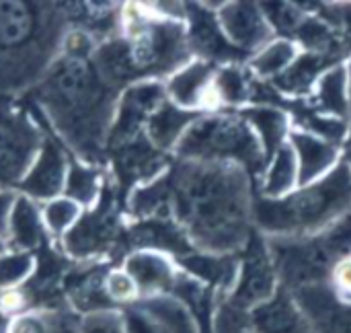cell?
Segmentation results:
<instances>
[{
  "label": "cell",
  "mask_w": 351,
  "mask_h": 333,
  "mask_svg": "<svg viewBox=\"0 0 351 333\" xmlns=\"http://www.w3.org/2000/svg\"><path fill=\"white\" fill-rule=\"evenodd\" d=\"M41 214L49 241L60 243L78 225L84 214V208L68 196H58L41 204Z\"/></svg>",
  "instance_id": "cell-28"
},
{
  "label": "cell",
  "mask_w": 351,
  "mask_h": 333,
  "mask_svg": "<svg viewBox=\"0 0 351 333\" xmlns=\"http://www.w3.org/2000/svg\"><path fill=\"white\" fill-rule=\"evenodd\" d=\"M290 146L298 161V187L319 181L339 165V146L306 130H292Z\"/></svg>",
  "instance_id": "cell-16"
},
{
  "label": "cell",
  "mask_w": 351,
  "mask_h": 333,
  "mask_svg": "<svg viewBox=\"0 0 351 333\" xmlns=\"http://www.w3.org/2000/svg\"><path fill=\"white\" fill-rule=\"evenodd\" d=\"M181 161L232 163L247 173L265 167V154L251 126L234 113L202 115L181 136L173 150Z\"/></svg>",
  "instance_id": "cell-5"
},
{
  "label": "cell",
  "mask_w": 351,
  "mask_h": 333,
  "mask_svg": "<svg viewBox=\"0 0 351 333\" xmlns=\"http://www.w3.org/2000/svg\"><path fill=\"white\" fill-rule=\"evenodd\" d=\"M280 288V280L276 274V266L267 247V241L253 231L245 260L239 268V278L234 288L224 297L232 307L249 313L255 307L267 303Z\"/></svg>",
  "instance_id": "cell-9"
},
{
  "label": "cell",
  "mask_w": 351,
  "mask_h": 333,
  "mask_svg": "<svg viewBox=\"0 0 351 333\" xmlns=\"http://www.w3.org/2000/svg\"><path fill=\"white\" fill-rule=\"evenodd\" d=\"M8 323H10V319L0 311V333H6L8 332Z\"/></svg>",
  "instance_id": "cell-40"
},
{
  "label": "cell",
  "mask_w": 351,
  "mask_h": 333,
  "mask_svg": "<svg viewBox=\"0 0 351 333\" xmlns=\"http://www.w3.org/2000/svg\"><path fill=\"white\" fill-rule=\"evenodd\" d=\"M8 249H10V247H8V241L0 235V255H2V253H6Z\"/></svg>",
  "instance_id": "cell-42"
},
{
  "label": "cell",
  "mask_w": 351,
  "mask_h": 333,
  "mask_svg": "<svg viewBox=\"0 0 351 333\" xmlns=\"http://www.w3.org/2000/svg\"><path fill=\"white\" fill-rule=\"evenodd\" d=\"M294 190H298V161L294 148L286 142L267 165L261 192L267 200H280Z\"/></svg>",
  "instance_id": "cell-27"
},
{
  "label": "cell",
  "mask_w": 351,
  "mask_h": 333,
  "mask_svg": "<svg viewBox=\"0 0 351 333\" xmlns=\"http://www.w3.org/2000/svg\"><path fill=\"white\" fill-rule=\"evenodd\" d=\"M187 37L191 49L202 54V60H234L243 56L222 33L218 19L204 10H187Z\"/></svg>",
  "instance_id": "cell-19"
},
{
  "label": "cell",
  "mask_w": 351,
  "mask_h": 333,
  "mask_svg": "<svg viewBox=\"0 0 351 333\" xmlns=\"http://www.w3.org/2000/svg\"><path fill=\"white\" fill-rule=\"evenodd\" d=\"M39 266V257L35 253L8 249L0 255V292L19 290L31 282Z\"/></svg>",
  "instance_id": "cell-30"
},
{
  "label": "cell",
  "mask_w": 351,
  "mask_h": 333,
  "mask_svg": "<svg viewBox=\"0 0 351 333\" xmlns=\"http://www.w3.org/2000/svg\"><path fill=\"white\" fill-rule=\"evenodd\" d=\"M298 54L300 51L292 39H274L253 56L249 68L257 78H267L271 82L298 58Z\"/></svg>",
  "instance_id": "cell-29"
},
{
  "label": "cell",
  "mask_w": 351,
  "mask_h": 333,
  "mask_svg": "<svg viewBox=\"0 0 351 333\" xmlns=\"http://www.w3.org/2000/svg\"><path fill=\"white\" fill-rule=\"evenodd\" d=\"M105 292L115 309H125L140 301V292L134 284V280L128 276L123 268H113L105 276Z\"/></svg>",
  "instance_id": "cell-32"
},
{
  "label": "cell",
  "mask_w": 351,
  "mask_h": 333,
  "mask_svg": "<svg viewBox=\"0 0 351 333\" xmlns=\"http://www.w3.org/2000/svg\"><path fill=\"white\" fill-rule=\"evenodd\" d=\"M78 333H125L121 311H99L84 315Z\"/></svg>",
  "instance_id": "cell-36"
},
{
  "label": "cell",
  "mask_w": 351,
  "mask_h": 333,
  "mask_svg": "<svg viewBox=\"0 0 351 333\" xmlns=\"http://www.w3.org/2000/svg\"><path fill=\"white\" fill-rule=\"evenodd\" d=\"M249 315V325L255 333H315L292 292L280 284L278 292Z\"/></svg>",
  "instance_id": "cell-17"
},
{
  "label": "cell",
  "mask_w": 351,
  "mask_h": 333,
  "mask_svg": "<svg viewBox=\"0 0 351 333\" xmlns=\"http://www.w3.org/2000/svg\"><path fill=\"white\" fill-rule=\"evenodd\" d=\"M107 181L109 179H107L101 165H90V163H84V161H78L72 157L64 196L72 198L74 202H78L86 210V208L97 204Z\"/></svg>",
  "instance_id": "cell-26"
},
{
  "label": "cell",
  "mask_w": 351,
  "mask_h": 333,
  "mask_svg": "<svg viewBox=\"0 0 351 333\" xmlns=\"http://www.w3.org/2000/svg\"><path fill=\"white\" fill-rule=\"evenodd\" d=\"M292 297L315 333H351V301H343L331 282L292 290Z\"/></svg>",
  "instance_id": "cell-13"
},
{
  "label": "cell",
  "mask_w": 351,
  "mask_h": 333,
  "mask_svg": "<svg viewBox=\"0 0 351 333\" xmlns=\"http://www.w3.org/2000/svg\"><path fill=\"white\" fill-rule=\"evenodd\" d=\"M216 19L224 37L243 54L259 51L274 41V27L261 10V4L226 2L220 6Z\"/></svg>",
  "instance_id": "cell-12"
},
{
  "label": "cell",
  "mask_w": 351,
  "mask_h": 333,
  "mask_svg": "<svg viewBox=\"0 0 351 333\" xmlns=\"http://www.w3.org/2000/svg\"><path fill=\"white\" fill-rule=\"evenodd\" d=\"M216 95V99L222 105H243L253 97V87L249 82V78L245 76V72L237 66H224L218 70V74L214 76L212 82V93L210 97Z\"/></svg>",
  "instance_id": "cell-31"
},
{
  "label": "cell",
  "mask_w": 351,
  "mask_h": 333,
  "mask_svg": "<svg viewBox=\"0 0 351 333\" xmlns=\"http://www.w3.org/2000/svg\"><path fill=\"white\" fill-rule=\"evenodd\" d=\"M346 163L351 167V136L350 140H348V144H346Z\"/></svg>",
  "instance_id": "cell-41"
},
{
  "label": "cell",
  "mask_w": 351,
  "mask_h": 333,
  "mask_svg": "<svg viewBox=\"0 0 351 333\" xmlns=\"http://www.w3.org/2000/svg\"><path fill=\"white\" fill-rule=\"evenodd\" d=\"M136 305L144 313H148L165 330V333H199L191 309L173 295L140 299Z\"/></svg>",
  "instance_id": "cell-25"
},
{
  "label": "cell",
  "mask_w": 351,
  "mask_h": 333,
  "mask_svg": "<svg viewBox=\"0 0 351 333\" xmlns=\"http://www.w3.org/2000/svg\"><path fill=\"white\" fill-rule=\"evenodd\" d=\"M181 266L187 274L202 284L218 286L220 290H232L239 278L241 264L232 260V255H216V253H191L181 257Z\"/></svg>",
  "instance_id": "cell-24"
},
{
  "label": "cell",
  "mask_w": 351,
  "mask_h": 333,
  "mask_svg": "<svg viewBox=\"0 0 351 333\" xmlns=\"http://www.w3.org/2000/svg\"><path fill=\"white\" fill-rule=\"evenodd\" d=\"M202 115L204 113H199V111L181 109L167 99L146 122L144 136L158 152L165 154L169 150H175V146L179 144L185 130Z\"/></svg>",
  "instance_id": "cell-22"
},
{
  "label": "cell",
  "mask_w": 351,
  "mask_h": 333,
  "mask_svg": "<svg viewBox=\"0 0 351 333\" xmlns=\"http://www.w3.org/2000/svg\"><path fill=\"white\" fill-rule=\"evenodd\" d=\"M121 315H123L125 333H165V330L148 313H144L136 303L121 309Z\"/></svg>",
  "instance_id": "cell-37"
},
{
  "label": "cell",
  "mask_w": 351,
  "mask_h": 333,
  "mask_svg": "<svg viewBox=\"0 0 351 333\" xmlns=\"http://www.w3.org/2000/svg\"><path fill=\"white\" fill-rule=\"evenodd\" d=\"M169 179L173 216L195 249L230 255L247 247L255 200L243 167L181 161Z\"/></svg>",
  "instance_id": "cell-2"
},
{
  "label": "cell",
  "mask_w": 351,
  "mask_h": 333,
  "mask_svg": "<svg viewBox=\"0 0 351 333\" xmlns=\"http://www.w3.org/2000/svg\"><path fill=\"white\" fill-rule=\"evenodd\" d=\"M351 212V167L341 161L319 181L286 198L253 202V225L267 237H315Z\"/></svg>",
  "instance_id": "cell-4"
},
{
  "label": "cell",
  "mask_w": 351,
  "mask_h": 333,
  "mask_svg": "<svg viewBox=\"0 0 351 333\" xmlns=\"http://www.w3.org/2000/svg\"><path fill=\"white\" fill-rule=\"evenodd\" d=\"M255 132L265 154V167L290 138V115L278 105H253L239 113Z\"/></svg>",
  "instance_id": "cell-21"
},
{
  "label": "cell",
  "mask_w": 351,
  "mask_h": 333,
  "mask_svg": "<svg viewBox=\"0 0 351 333\" xmlns=\"http://www.w3.org/2000/svg\"><path fill=\"white\" fill-rule=\"evenodd\" d=\"M267 247L284 288L298 290L313 284L331 282L335 257L321 235L317 237H269Z\"/></svg>",
  "instance_id": "cell-7"
},
{
  "label": "cell",
  "mask_w": 351,
  "mask_h": 333,
  "mask_svg": "<svg viewBox=\"0 0 351 333\" xmlns=\"http://www.w3.org/2000/svg\"><path fill=\"white\" fill-rule=\"evenodd\" d=\"M331 286L343 301H351V257H341L331 270Z\"/></svg>",
  "instance_id": "cell-38"
},
{
  "label": "cell",
  "mask_w": 351,
  "mask_h": 333,
  "mask_svg": "<svg viewBox=\"0 0 351 333\" xmlns=\"http://www.w3.org/2000/svg\"><path fill=\"white\" fill-rule=\"evenodd\" d=\"M267 16V21L271 23V27H276L278 31H288V33H296L298 27L302 25V10H298L296 4L290 2H271V4H261Z\"/></svg>",
  "instance_id": "cell-35"
},
{
  "label": "cell",
  "mask_w": 351,
  "mask_h": 333,
  "mask_svg": "<svg viewBox=\"0 0 351 333\" xmlns=\"http://www.w3.org/2000/svg\"><path fill=\"white\" fill-rule=\"evenodd\" d=\"M6 241L10 249L25 251V253H35L45 245V241H49L39 202L23 194H16L8 216Z\"/></svg>",
  "instance_id": "cell-18"
},
{
  "label": "cell",
  "mask_w": 351,
  "mask_h": 333,
  "mask_svg": "<svg viewBox=\"0 0 351 333\" xmlns=\"http://www.w3.org/2000/svg\"><path fill=\"white\" fill-rule=\"evenodd\" d=\"M70 163H72V154L58 140V136L51 134L47 128L43 144H41L31 169L19 183L16 194H23L39 204L49 202L58 196H64Z\"/></svg>",
  "instance_id": "cell-11"
},
{
  "label": "cell",
  "mask_w": 351,
  "mask_h": 333,
  "mask_svg": "<svg viewBox=\"0 0 351 333\" xmlns=\"http://www.w3.org/2000/svg\"><path fill=\"white\" fill-rule=\"evenodd\" d=\"M45 128L33 113L8 97H0V187L16 192L19 183L31 169Z\"/></svg>",
  "instance_id": "cell-6"
},
{
  "label": "cell",
  "mask_w": 351,
  "mask_h": 333,
  "mask_svg": "<svg viewBox=\"0 0 351 333\" xmlns=\"http://www.w3.org/2000/svg\"><path fill=\"white\" fill-rule=\"evenodd\" d=\"M350 115H351V68H350Z\"/></svg>",
  "instance_id": "cell-43"
},
{
  "label": "cell",
  "mask_w": 351,
  "mask_h": 333,
  "mask_svg": "<svg viewBox=\"0 0 351 333\" xmlns=\"http://www.w3.org/2000/svg\"><path fill=\"white\" fill-rule=\"evenodd\" d=\"M97 41L68 29L62 51L31 89V99L49 124V132L84 163L101 165L113 122L119 89L105 80L93 54Z\"/></svg>",
  "instance_id": "cell-1"
},
{
  "label": "cell",
  "mask_w": 351,
  "mask_h": 333,
  "mask_svg": "<svg viewBox=\"0 0 351 333\" xmlns=\"http://www.w3.org/2000/svg\"><path fill=\"white\" fill-rule=\"evenodd\" d=\"M317 113L343 119L350 113V70L343 64L329 68L313 91Z\"/></svg>",
  "instance_id": "cell-23"
},
{
  "label": "cell",
  "mask_w": 351,
  "mask_h": 333,
  "mask_svg": "<svg viewBox=\"0 0 351 333\" xmlns=\"http://www.w3.org/2000/svg\"><path fill=\"white\" fill-rule=\"evenodd\" d=\"M333 66H337V62L329 54L300 51L298 58L280 76H276L269 84L286 97L306 95V93L315 91L319 78Z\"/></svg>",
  "instance_id": "cell-20"
},
{
  "label": "cell",
  "mask_w": 351,
  "mask_h": 333,
  "mask_svg": "<svg viewBox=\"0 0 351 333\" xmlns=\"http://www.w3.org/2000/svg\"><path fill=\"white\" fill-rule=\"evenodd\" d=\"M121 268L134 280V284L140 292V299L173 295L175 284L181 274L175 268V262L169 257V253L154 251V249L132 251L123 260Z\"/></svg>",
  "instance_id": "cell-14"
},
{
  "label": "cell",
  "mask_w": 351,
  "mask_h": 333,
  "mask_svg": "<svg viewBox=\"0 0 351 333\" xmlns=\"http://www.w3.org/2000/svg\"><path fill=\"white\" fill-rule=\"evenodd\" d=\"M214 76L216 72L212 62L202 58L191 60L165 80L167 99L181 109L204 113V107L210 101Z\"/></svg>",
  "instance_id": "cell-15"
},
{
  "label": "cell",
  "mask_w": 351,
  "mask_h": 333,
  "mask_svg": "<svg viewBox=\"0 0 351 333\" xmlns=\"http://www.w3.org/2000/svg\"><path fill=\"white\" fill-rule=\"evenodd\" d=\"M14 198H16V192L2 190V187H0V235H2L4 239H6V227H8V216H10Z\"/></svg>",
  "instance_id": "cell-39"
},
{
  "label": "cell",
  "mask_w": 351,
  "mask_h": 333,
  "mask_svg": "<svg viewBox=\"0 0 351 333\" xmlns=\"http://www.w3.org/2000/svg\"><path fill=\"white\" fill-rule=\"evenodd\" d=\"M115 239V216L111 183L107 181L95 206L86 208L78 225L60 241V249L70 260L86 262L99 257Z\"/></svg>",
  "instance_id": "cell-10"
},
{
  "label": "cell",
  "mask_w": 351,
  "mask_h": 333,
  "mask_svg": "<svg viewBox=\"0 0 351 333\" xmlns=\"http://www.w3.org/2000/svg\"><path fill=\"white\" fill-rule=\"evenodd\" d=\"M321 239L335 260L351 257V212L321 233Z\"/></svg>",
  "instance_id": "cell-34"
},
{
  "label": "cell",
  "mask_w": 351,
  "mask_h": 333,
  "mask_svg": "<svg viewBox=\"0 0 351 333\" xmlns=\"http://www.w3.org/2000/svg\"><path fill=\"white\" fill-rule=\"evenodd\" d=\"M212 325L214 333H255L249 325V315L232 307L226 299L218 301Z\"/></svg>",
  "instance_id": "cell-33"
},
{
  "label": "cell",
  "mask_w": 351,
  "mask_h": 333,
  "mask_svg": "<svg viewBox=\"0 0 351 333\" xmlns=\"http://www.w3.org/2000/svg\"><path fill=\"white\" fill-rule=\"evenodd\" d=\"M58 4L0 0V97L33 89L70 29Z\"/></svg>",
  "instance_id": "cell-3"
},
{
  "label": "cell",
  "mask_w": 351,
  "mask_h": 333,
  "mask_svg": "<svg viewBox=\"0 0 351 333\" xmlns=\"http://www.w3.org/2000/svg\"><path fill=\"white\" fill-rule=\"evenodd\" d=\"M167 101V89L162 80H138L128 84L117 99L113 122L107 136V152H113L125 144L144 136L146 122Z\"/></svg>",
  "instance_id": "cell-8"
}]
</instances>
